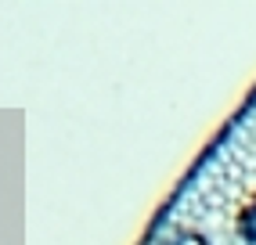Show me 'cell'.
I'll return each mask as SVG.
<instances>
[{
    "mask_svg": "<svg viewBox=\"0 0 256 245\" xmlns=\"http://www.w3.org/2000/svg\"><path fill=\"white\" fill-rule=\"evenodd\" d=\"M234 231L246 245H256V198H249L234 216Z\"/></svg>",
    "mask_w": 256,
    "mask_h": 245,
    "instance_id": "cell-1",
    "label": "cell"
},
{
    "mask_svg": "<svg viewBox=\"0 0 256 245\" xmlns=\"http://www.w3.org/2000/svg\"><path fill=\"white\" fill-rule=\"evenodd\" d=\"M159 245H210V238H206V234H198V231H177V234L162 238Z\"/></svg>",
    "mask_w": 256,
    "mask_h": 245,
    "instance_id": "cell-2",
    "label": "cell"
}]
</instances>
